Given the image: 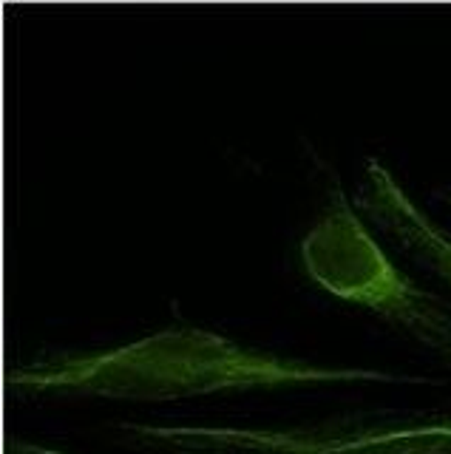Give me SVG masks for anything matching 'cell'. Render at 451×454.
Masks as SVG:
<instances>
[{"label": "cell", "mask_w": 451, "mask_h": 454, "mask_svg": "<svg viewBox=\"0 0 451 454\" xmlns=\"http://www.w3.org/2000/svg\"><path fill=\"white\" fill-rule=\"evenodd\" d=\"M9 387L37 395L100 401L171 403L228 392L321 387V383H429L423 375L369 366H330L245 347L199 326H167L131 344L26 364L6 375Z\"/></svg>", "instance_id": "cell-1"}, {"label": "cell", "mask_w": 451, "mask_h": 454, "mask_svg": "<svg viewBox=\"0 0 451 454\" xmlns=\"http://www.w3.org/2000/svg\"><path fill=\"white\" fill-rule=\"evenodd\" d=\"M301 264L321 290L398 324L451 366V304L400 273L338 184L301 239Z\"/></svg>", "instance_id": "cell-2"}, {"label": "cell", "mask_w": 451, "mask_h": 454, "mask_svg": "<svg viewBox=\"0 0 451 454\" xmlns=\"http://www.w3.org/2000/svg\"><path fill=\"white\" fill-rule=\"evenodd\" d=\"M117 432L131 446L159 454H451V415L309 429L120 420Z\"/></svg>", "instance_id": "cell-3"}, {"label": "cell", "mask_w": 451, "mask_h": 454, "mask_svg": "<svg viewBox=\"0 0 451 454\" xmlns=\"http://www.w3.org/2000/svg\"><path fill=\"white\" fill-rule=\"evenodd\" d=\"M355 207L451 287V233L432 222L392 176V170L377 160H366L363 165V184Z\"/></svg>", "instance_id": "cell-4"}, {"label": "cell", "mask_w": 451, "mask_h": 454, "mask_svg": "<svg viewBox=\"0 0 451 454\" xmlns=\"http://www.w3.org/2000/svg\"><path fill=\"white\" fill-rule=\"evenodd\" d=\"M9 454H72L63 449H51V446H40V443H29V440H20V443L9 446Z\"/></svg>", "instance_id": "cell-5"}, {"label": "cell", "mask_w": 451, "mask_h": 454, "mask_svg": "<svg viewBox=\"0 0 451 454\" xmlns=\"http://www.w3.org/2000/svg\"><path fill=\"white\" fill-rule=\"evenodd\" d=\"M446 196H448V202H451V191H448V193H446Z\"/></svg>", "instance_id": "cell-6"}]
</instances>
